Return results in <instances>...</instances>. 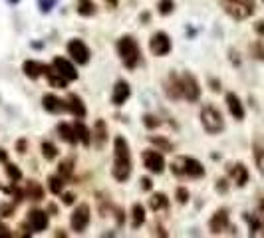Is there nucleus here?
<instances>
[{"label":"nucleus","mask_w":264,"mask_h":238,"mask_svg":"<svg viewBox=\"0 0 264 238\" xmlns=\"http://www.w3.org/2000/svg\"><path fill=\"white\" fill-rule=\"evenodd\" d=\"M149 141L157 147L159 151H165V153H169V151H173V145H171V141H167L165 137H155V135H149Z\"/></svg>","instance_id":"c756f323"},{"label":"nucleus","mask_w":264,"mask_h":238,"mask_svg":"<svg viewBox=\"0 0 264 238\" xmlns=\"http://www.w3.org/2000/svg\"><path fill=\"white\" fill-rule=\"evenodd\" d=\"M143 222H145V208L139 202H135L133 208H131V226L133 228H139Z\"/></svg>","instance_id":"393cba45"},{"label":"nucleus","mask_w":264,"mask_h":238,"mask_svg":"<svg viewBox=\"0 0 264 238\" xmlns=\"http://www.w3.org/2000/svg\"><path fill=\"white\" fill-rule=\"evenodd\" d=\"M42 155L46 157V161H54L58 157V149L54 147L50 141H44L42 143Z\"/></svg>","instance_id":"7c9ffc66"},{"label":"nucleus","mask_w":264,"mask_h":238,"mask_svg":"<svg viewBox=\"0 0 264 238\" xmlns=\"http://www.w3.org/2000/svg\"><path fill=\"white\" fill-rule=\"evenodd\" d=\"M28 224L34 232H42L48 226V214L44 210H32L28 212Z\"/></svg>","instance_id":"ddd939ff"},{"label":"nucleus","mask_w":264,"mask_h":238,"mask_svg":"<svg viewBox=\"0 0 264 238\" xmlns=\"http://www.w3.org/2000/svg\"><path fill=\"white\" fill-rule=\"evenodd\" d=\"M107 4H111V6H115V0H106Z\"/></svg>","instance_id":"8fccbe9b"},{"label":"nucleus","mask_w":264,"mask_h":238,"mask_svg":"<svg viewBox=\"0 0 264 238\" xmlns=\"http://www.w3.org/2000/svg\"><path fill=\"white\" fill-rule=\"evenodd\" d=\"M226 106H228V112L234 119H244V108L240 104V100L236 98V94H226Z\"/></svg>","instance_id":"a211bd4d"},{"label":"nucleus","mask_w":264,"mask_h":238,"mask_svg":"<svg viewBox=\"0 0 264 238\" xmlns=\"http://www.w3.org/2000/svg\"><path fill=\"white\" fill-rule=\"evenodd\" d=\"M115 180L123 182L131 175V153H129V145L127 141L117 135L113 141V169H111Z\"/></svg>","instance_id":"f257e3e1"},{"label":"nucleus","mask_w":264,"mask_h":238,"mask_svg":"<svg viewBox=\"0 0 264 238\" xmlns=\"http://www.w3.org/2000/svg\"><path fill=\"white\" fill-rule=\"evenodd\" d=\"M48 184H50V190H52L54 194H60L62 188H64V177H62V175H60V177H50Z\"/></svg>","instance_id":"473e14b6"},{"label":"nucleus","mask_w":264,"mask_h":238,"mask_svg":"<svg viewBox=\"0 0 264 238\" xmlns=\"http://www.w3.org/2000/svg\"><path fill=\"white\" fill-rule=\"evenodd\" d=\"M167 96L171 100H179L183 96V86H181V78L177 74H171L167 80Z\"/></svg>","instance_id":"6ab92c4d"},{"label":"nucleus","mask_w":264,"mask_h":238,"mask_svg":"<svg viewBox=\"0 0 264 238\" xmlns=\"http://www.w3.org/2000/svg\"><path fill=\"white\" fill-rule=\"evenodd\" d=\"M226 188H228L226 180H224V178H218V180H216V190H218V192H226Z\"/></svg>","instance_id":"a19ab883"},{"label":"nucleus","mask_w":264,"mask_h":238,"mask_svg":"<svg viewBox=\"0 0 264 238\" xmlns=\"http://www.w3.org/2000/svg\"><path fill=\"white\" fill-rule=\"evenodd\" d=\"M20 200V192L14 190V188H6V186H0V214L2 216H10L16 208Z\"/></svg>","instance_id":"423d86ee"},{"label":"nucleus","mask_w":264,"mask_h":238,"mask_svg":"<svg viewBox=\"0 0 264 238\" xmlns=\"http://www.w3.org/2000/svg\"><path fill=\"white\" fill-rule=\"evenodd\" d=\"M209 228H211L212 234H220V232H224L228 228V212L224 208H220V210H216L212 214L211 222H209Z\"/></svg>","instance_id":"f8f14e48"},{"label":"nucleus","mask_w":264,"mask_h":238,"mask_svg":"<svg viewBox=\"0 0 264 238\" xmlns=\"http://www.w3.org/2000/svg\"><path fill=\"white\" fill-rule=\"evenodd\" d=\"M230 177L236 182V186H244L248 182V171L242 163H236V165L230 167Z\"/></svg>","instance_id":"4be33fe9"},{"label":"nucleus","mask_w":264,"mask_h":238,"mask_svg":"<svg viewBox=\"0 0 264 238\" xmlns=\"http://www.w3.org/2000/svg\"><path fill=\"white\" fill-rule=\"evenodd\" d=\"M68 112H72L78 119L86 118V108H84L82 100L78 96H74V94L68 98Z\"/></svg>","instance_id":"5701e85b"},{"label":"nucleus","mask_w":264,"mask_h":238,"mask_svg":"<svg viewBox=\"0 0 264 238\" xmlns=\"http://www.w3.org/2000/svg\"><path fill=\"white\" fill-rule=\"evenodd\" d=\"M16 149H18V153H26V141L20 139V141L16 143Z\"/></svg>","instance_id":"c03bdc74"},{"label":"nucleus","mask_w":264,"mask_h":238,"mask_svg":"<svg viewBox=\"0 0 264 238\" xmlns=\"http://www.w3.org/2000/svg\"><path fill=\"white\" fill-rule=\"evenodd\" d=\"M10 2H18V0H10Z\"/></svg>","instance_id":"3c124183"},{"label":"nucleus","mask_w":264,"mask_h":238,"mask_svg":"<svg viewBox=\"0 0 264 238\" xmlns=\"http://www.w3.org/2000/svg\"><path fill=\"white\" fill-rule=\"evenodd\" d=\"M0 163H8V155L4 149H0Z\"/></svg>","instance_id":"de8ad7c7"},{"label":"nucleus","mask_w":264,"mask_h":238,"mask_svg":"<svg viewBox=\"0 0 264 238\" xmlns=\"http://www.w3.org/2000/svg\"><path fill=\"white\" fill-rule=\"evenodd\" d=\"M254 161L258 165V171L264 175V145H260V143L254 145Z\"/></svg>","instance_id":"2f4dec72"},{"label":"nucleus","mask_w":264,"mask_h":238,"mask_svg":"<svg viewBox=\"0 0 264 238\" xmlns=\"http://www.w3.org/2000/svg\"><path fill=\"white\" fill-rule=\"evenodd\" d=\"M211 86H212V92H218L220 88H218V82L216 80H211Z\"/></svg>","instance_id":"09e8293b"},{"label":"nucleus","mask_w":264,"mask_h":238,"mask_svg":"<svg viewBox=\"0 0 264 238\" xmlns=\"http://www.w3.org/2000/svg\"><path fill=\"white\" fill-rule=\"evenodd\" d=\"M220 6L234 20H246L254 14V0H220Z\"/></svg>","instance_id":"20e7f679"},{"label":"nucleus","mask_w":264,"mask_h":238,"mask_svg":"<svg viewBox=\"0 0 264 238\" xmlns=\"http://www.w3.org/2000/svg\"><path fill=\"white\" fill-rule=\"evenodd\" d=\"M262 2H264V0H262Z\"/></svg>","instance_id":"603ef678"},{"label":"nucleus","mask_w":264,"mask_h":238,"mask_svg":"<svg viewBox=\"0 0 264 238\" xmlns=\"http://www.w3.org/2000/svg\"><path fill=\"white\" fill-rule=\"evenodd\" d=\"M177 200H179L181 204H185V202L189 200V190H187V188H183V186H181V188H177Z\"/></svg>","instance_id":"58836bf2"},{"label":"nucleus","mask_w":264,"mask_h":238,"mask_svg":"<svg viewBox=\"0 0 264 238\" xmlns=\"http://www.w3.org/2000/svg\"><path fill=\"white\" fill-rule=\"evenodd\" d=\"M149 50L153 56H167L171 52V40L165 32H155L149 40Z\"/></svg>","instance_id":"1a4fd4ad"},{"label":"nucleus","mask_w":264,"mask_h":238,"mask_svg":"<svg viewBox=\"0 0 264 238\" xmlns=\"http://www.w3.org/2000/svg\"><path fill=\"white\" fill-rule=\"evenodd\" d=\"M201 121H203L205 131L211 133V135H216V133H220L224 129V121H222L220 112L216 108H212V106H205L201 110Z\"/></svg>","instance_id":"39448f33"},{"label":"nucleus","mask_w":264,"mask_h":238,"mask_svg":"<svg viewBox=\"0 0 264 238\" xmlns=\"http://www.w3.org/2000/svg\"><path fill=\"white\" fill-rule=\"evenodd\" d=\"M173 8H175V2H173V0H161V2H159V14H163V16L171 14Z\"/></svg>","instance_id":"c9c22d12"},{"label":"nucleus","mask_w":264,"mask_h":238,"mask_svg":"<svg viewBox=\"0 0 264 238\" xmlns=\"http://www.w3.org/2000/svg\"><path fill=\"white\" fill-rule=\"evenodd\" d=\"M250 52H252V56H254V58H258V60H262V62H264V46H262V42H256V44H252V46H250Z\"/></svg>","instance_id":"e433bc0d"},{"label":"nucleus","mask_w":264,"mask_h":238,"mask_svg":"<svg viewBox=\"0 0 264 238\" xmlns=\"http://www.w3.org/2000/svg\"><path fill=\"white\" fill-rule=\"evenodd\" d=\"M58 169H60V175H62L64 178L70 177V175H72V171H74V161H72V159H66V161H62V163H60V167H58Z\"/></svg>","instance_id":"72a5a7b5"},{"label":"nucleus","mask_w":264,"mask_h":238,"mask_svg":"<svg viewBox=\"0 0 264 238\" xmlns=\"http://www.w3.org/2000/svg\"><path fill=\"white\" fill-rule=\"evenodd\" d=\"M62 198H64V204H74V194H70V192H66V194H64Z\"/></svg>","instance_id":"a18cd8bd"},{"label":"nucleus","mask_w":264,"mask_h":238,"mask_svg":"<svg viewBox=\"0 0 264 238\" xmlns=\"http://www.w3.org/2000/svg\"><path fill=\"white\" fill-rule=\"evenodd\" d=\"M141 188L143 190H151V178H141Z\"/></svg>","instance_id":"37998d69"},{"label":"nucleus","mask_w":264,"mask_h":238,"mask_svg":"<svg viewBox=\"0 0 264 238\" xmlns=\"http://www.w3.org/2000/svg\"><path fill=\"white\" fill-rule=\"evenodd\" d=\"M58 133H60V137H62L66 143H70V145L78 143V135H76L74 127H70L68 123H60V125H58Z\"/></svg>","instance_id":"b1692460"},{"label":"nucleus","mask_w":264,"mask_h":238,"mask_svg":"<svg viewBox=\"0 0 264 238\" xmlns=\"http://www.w3.org/2000/svg\"><path fill=\"white\" fill-rule=\"evenodd\" d=\"M129 94H131V90H129V84L127 82H117L115 84V88H113V94H111V102H113V106H123L125 102H127V98H129Z\"/></svg>","instance_id":"2eb2a0df"},{"label":"nucleus","mask_w":264,"mask_h":238,"mask_svg":"<svg viewBox=\"0 0 264 238\" xmlns=\"http://www.w3.org/2000/svg\"><path fill=\"white\" fill-rule=\"evenodd\" d=\"M141 157H143V165L147 167V171H151L153 175H161V173H163V169H165V159H163L161 153L149 149V151H143Z\"/></svg>","instance_id":"9d476101"},{"label":"nucleus","mask_w":264,"mask_h":238,"mask_svg":"<svg viewBox=\"0 0 264 238\" xmlns=\"http://www.w3.org/2000/svg\"><path fill=\"white\" fill-rule=\"evenodd\" d=\"M171 171H173V175H177V177L187 175V177L201 178L205 175V167H203L197 159H193V157H179V159H175V161L171 163Z\"/></svg>","instance_id":"7ed1b4c3"},{"label":"nucleus","mask_w":264,"mask_h":238,"mask_svg":"<svg viewBox=\"0 0 264 238\" xmlns=\"http://www.w3.org/2000/svg\"><path fill=\"white\" fill-rule=\"evenodd\" d=\"M107 141V127L104 119H98L96 125H94V143L98 149H102Z\"/></svg>","instance_id":"aec40b11"},{"label":"nucleus","mask_w":264,"mask_h":238,"mask_svg":"<svg viewBox=\"0 0 264 238\" xmlns=\"http://www.w3.org/2000/svg\"><path fill=\"white\" fill-rule=\"evenodd\" d=\"M254 30H256L258 34H262V36H264V22H256V26H254Z\"/></svg>","instance_id":"49530a36"},{"label":"nucleus","mask_w":264,"mask_h":238,"mask_svg":"<svg viewBox=\"0 0 264 238\" xmlns=\"http://www.w3.org/2000/svg\"><path fill=\"white\" fill-rule=\"evenodd\" d=\"M42 106H44V110L50 112V114H62V112H68V104L62 102L60 98L52 96V94H48V96L42 98Z\"/></svg>","instance_id":"dca6fc26"},{"label":"nucleus","mask_w":264,"mask_h":238,"mask_svg":"<svg viewBox=\"0 0 264 238\" xmlns=\"http://www.w3.org/2000/svg\"><path fill=\"white\" fill-rule=\"evenodd\" d=\"M0 236H2V238H10V236H12V232H10V230H8V228H6L2 222H0Z\"/></svg>","instance_id":"79ce46f5"},{"label":"nucleus","mask_w":264,"mask_h":238,"mask_svg":"<svg viewBox=\"0 0 264 238\" xmlns=\"http://www.w3.org/2000/svg\"><path fill=\"white\" fill-rule=\"evenodd\" d=\"M52 66L68 80V82H74V80H78V72H76V68L68 62V60H64V58H54L52 62Z\"/></svg>","instance_id":"4468645a"},{"label":"nucleus","mask_w":264,"mask_h":238,"mask_svg":"<svg viewBox=\"0 0 264 238\" xmlns=\"http://www.w3.org/2000/svg\"><path fill=\"white\" fill-rule=\"evenodd\" d=\"M68 54L72 56L74 62H78L80 66H84V64L90 62V48L82 40H72L68 44Z\"/></svg>","instance_id":"9b49d317"},{"label":"nucleus","mask_w":264,"mask_h":238,"mask_svg":"<svg viewBox=\"0 0 264 238\" xmlns=\"http://www.w3.org/2000/svg\"><path fill=\"white\" fill-rule=\"evenodd\" d=\"M44 76L48 78V84H50L52 88H58V90H64L66 84H68V80H66L54 66H48V68H46V74H44Z\"/></svg>","instance_id":"412c9836"},{"label":"nucleus","mask_w":264,"mask_h":238,"mask_svg":"<svg viewBox=\"0 0 264 238\" xmlns=\"http://www.w3.org/2000/svg\"><path fill=\"white\" fill-rule=\"evenodd\" d=\"M54 2H56V0H40V10H42V12H50Z\"/></svg>","instance_id":"ea45409f"},{"label":"nucleus","mask_w":264,"mask_h":238,"mask_svg":"<svg viewBox=\"0 0 264 238\" xmlns=\"http://www.w3.org/2000/svg\"><path fill=\"white\" fill-rule=\"evenodd\" d=\"M6 175H8V178H10V180H14V182L22 178L20 169H18L16 165H12V163H6Z\"/></svg>","instance_id":"f704fd0d"},{"label":"nucleus","mask_w":264,"mask_h":238,"mask_svg":"<svg viewBox=\"0 0 264 238\" xmlns=\"http://www.w3.org/2000/svg\"><path fill=\"white\" fill-rule=\"evenodd\" d=\"M117 52L121 56V62L125 64V68H129V70H135L137 68V64L141 60V52H139L137 42L131 36H123L117 42Z\"/></svg>","instance_id":"f03ea898"},{"label":"nucleus","mask_w":264,"mask_h":238,"mask_svg":"<svg viewBox=\"0 0 264 238\" xmlns=\"http://www.w3.org/2000/svg\"><path fill=\"white\" fill-rule=\"evenodd\" d=\"M46 64H40V62H34V60H26L24 62V66H22V70H24V74L30 78V80H38L42 74H46Z\"/></svg>","instance_id":"f3484780"},{"label":"nucleus","mask_w":264,"mask_h":238,"mask_svg":"<svg viewBox=\"0 0 264 238\" xmlns=\"http://www.w3.org/2000/svg\"><path fill=\"white\" fill-rule=\"evenodd\" d=\"M149 206H151V210H165L167 206H169V198H167V194H163V192H155L151 198H149Z\"/></svg>","instance_id":"a878e982"},{"label":"nucleus","mask_w":264,"mask_h":238,"mask_svg":"<svg viewBox=\"0 0 264 238\" xmlns=\"http://www.w3.org/2000/svg\"><path fill=\"white\" fill-rule=\"evenodd\" d=\"M181 86H183V98L185 100L197 102L201 98V88H199V84H197V80H195L193 74H189V72L183 74L181 76Z\"/></svg>","instance_id":"0eeeda50"},{"label":"nucleus","mask_w":264,"mask_h":238,"mask_svg":"<svg viewBox=\"0 0 264 238\" xmlns=\"http://www.w3.org/2000/svg\"><path fill=\"white\" fill-rule=\"evenodd\" d=\"M26 194H28L32 200H40V198L44 196V188H42V184H40V182L30 180V182H28V186H26Z\"/></svg>","instance_id":"cd10ccee"},{"label":"nucleus","mask_w":264,"mask_h":238,"mask_svg":"<svg viewBox=\"0 0 264 238\" xmlns=\"http://www.w3.org/2000/svg\"><path fill=\"white\" fill-rule=\"evenodd\" d=\"M78 14L80 16H94L96 14V4L92 0H78Z\"/></svg>","instance_id":"c85d7f7f"},{"label":"nucleus","mask_w":264,"mask_h":238,"mask_svg":"<svg viewBox=\"0 0 264 238\" xmlns=\"http://www.w3.org/2000/svg\"><path fill=\"white\" fill-rule=\"evenodd\" d=\"M74 131H76L78 139H80L84 145H90V143H92V131H90L82 121H78V123L74 125Z\"/></svg>","instance_id":"bb28decb"},{"label":"nucleus","mask_w":264,"mask_h":238,"mask_svg":"<svg viewBox=\"0 0 264 238\" xmlns=\"http://www.w3.org/2000/svg\"><path fill=\"white\" fill-rule=\"evenodd\" d=\"M90 206L88 204H80L74 212H72V218H70V224L76 232H84L90 224Z\"/></svg>","instance_id":"6e6552de"},{"label":"nucleus","mask_w":264,"mask_h":238,"mask_svg":"<svg viewBox=\"0 0 264 238\" xmlns=\"http://www.w3.org/2000/svg\"><path fill=\"white\" fill-rule=\"evenodd\" d=\"M143 123H145L147 129H155V127L161 125V121H159L155 116H145V118H143Z\"/></svg>","instance_id":"4c0bfd02"}]
</instances>
